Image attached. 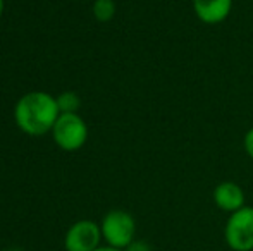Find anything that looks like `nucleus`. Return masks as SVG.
Wrapping results in <instances>:
<instances>
[{
  "mask_svg": "<svg viewBox=\"0 0 253 251\" xmlns=\"http://www.w3.org/2000/svg\"><path fill=\"white\" fill-rule=\"evenodd\" d=\"M95 251H124V250H117V248H112V246H100V248H97Z\"/></svg>",
  "mask_w": 253,
  "mask_h": 251,
  "instance_id": "obj_12",
  "label": "nucleus"
},
{
  "mask_svg": "<svg viewBox=\"0 0 253 251\" xmlns=\"http://www.w3.org/2000/svg\"><path fill=\"white\" fill-rule=\"evenodd\" d=\"M212 198L215 207L222 212H227L229 215L245 207V191L234 181L219 182L213 188Z\"/></svg>",
  "mask_w": 253,
  "mask_h": 251,
  "instance_id": "obj_7",
  "label": "nucleus"
},
{
  "mask_svg": "<svg viewBox=\"0 0 253 251\" xmlns=\"http://www.w3.org/2000/svg\"><path fill=\"white\" fill-rule=\"evenodd\" d=\"M93 16L100 23H107L116 16V3L114 0H95L93 2Z\"/></svg>",
  "mask_w": 253,
  "mask_h": 251,
  "instance_id": "obj_8",
  "label": "nucleus"
},
{
  "mask_svg": "<svg viewBox=\"0 0 253 251\" xmlns=\"http://www.w3.org/2000/svg\"><path fill=\"white\" fill-rule=\"evenodd\" d=\"M3 12V0H0V16H2Z\"/></svg>",
  "mask_w": 253,
  "mask_h": 251,
  "instance_id": "obj_13",
  "label": "nucleus"
},
{
  "mask_svg": "<svg viewBox=\"0 0 253 251\" xmlns=\"http://www.w3.org/2000/svg\"><path fill=\"white\" fill-rule=\"evenodd\" d=\"M193 12L203 24H220L229 17L233 10V0H191Z\"/></svg>",
  "mask_w": 253,
  "mask_h": 251,
  "instance_id": "obj_6",
  "label": "nucleus"
},
{
  "mask_svg": "<svg viewBox=\"0 0 253 251\" xmlns=\"http://www.w3.org/2000/svg\"><path fill=\"white\" fill-rule=\"evenodd\" d=\"M102 239L100 224L83 218V220L74 222L67 229L64 236V246H66V251H95L100 248Z\"/></svg>",
  "mask_w": 253,
  "mask_h": 251,
  "instance_id": "obj_5",
  "label": "nucleus"
},
{
  "mask_svg": "<svg viewBox=\"0 0 253 251\" xmlns=\"http://www.w3.org/2000/svg\"><path fill=\"white\" fill-rule=\"evenodd\" d=\"M55 144L64 151H76L86 143L88 126L78 112H64L52 129Z\"/></svg>",
  "mask_w": 253,
  "mask_h": 251,
  "instance_id": "obj_3",
  "label": "nucleus"
},
{
  "mask_svg": "<svg viewBox=\"0 0 253 251\" xmlns=\"http://www.w3.org/2000/svg\"><path fill=\"white\" fill-rule=\"evenodd\" d=\"M57 104H59L60 114H64V112H78L81 102L74 91H66L60 97H57Z\"/></svg>",
  "mask_w": 253,
  "mask_h": 251,
  "instance_id": "obj_9",
  "label": "nucleus"
},
{
  "mask_svg": "<svg viewBox=\"0 0 253 251\" xmlns=\"http://www.w3.org/2000/svg\"><path fill=\"white\" fill-rule=\"evenodd\" d=\"M124 251H152L150 245L147 241H141V239H134L129 246H127Z\"/></svg>",
  "mask_w": 253,
  "mask_h": 251,
  "instance_id": "obj_11",
  "label": "nucleus"
},
{
  "mask_svg": "<svg viewBox=\"0 0 253 251\" xmlns=\"http://www.w3.org/2000/svg\"><path fill=\"white\" fill-rule=\"evenodd\" d=\"M224 241L233 251L253 250V207L245 205L229 215L224 225Z\"/></svg>",
  "mask_w": 253,
  "mask_h": 251,
  "instance_id": "obj_4",
  "label": "nucleus"
},
{
  "mask_svg": "<svg viewBox=\"0 0 253 251\" xmlns=\"http://www.w3.org/2000/svg\"><path fill=\"white\" fill-rule=\"evenodd\" d=\"M243 148H245V153L253 160V127L245 133V138H243Z\"/></svg>",
  "mask_w": 253,
  "mask_h": 251,
  "instance_id": "obj_10",
  "label": "nucleus"
},
{
  "mask_svg": "<svg viewBox=\"0 0 253 251\" xmlns=\"http://www.w3.org/2000/svg\"><path fill=\"white\" fill-rule=\"evenodd\" d=\"M102 238L107 246L117 250H126L136 236L134 217L126 210H110L103 215L100 222Z\"/></svg>",
  "mask_w": 253,
  "mask_h": 251,
  "instance_id": "obj_2",
  "label": "nucleus"
},
{
  "mask_svg": "<svg viewBox=\"0 0 253 251\" xmlns=\"http://www.w3.org/2000/svg\"><path fill=\"white\" fill-rule=\"evenodd\" d=\"M60 115L57 98L47 91H31L19 98L14 107V121L28 136L50 133Z\"/></svg>",
  "mask_w": 253,
  "mask_h": 251,
  "instance_id": "obj_1",
  "label": "nucleus"
}]
</instances>
